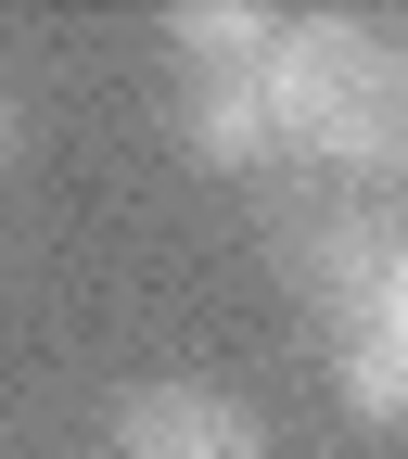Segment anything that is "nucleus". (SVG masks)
Here are the masks:
<instances>
[{
    "label": "nucleus",
    "instance_id": "obj_2",
    "mask_svg": "<svg viewBox=\"0 0 408 459\" xmlns=\"http://www.w3.org/2000/svg\"><path fill=\"white\" fill-rule=\"evenodd\" d=\"M268 243H281V281H294L307 307H332V319H370V307H383V281H395V217H370V204L281 217Z\"/></svg>",
    "mask_w": 408,
    "mask_h": 459
},
{
    "label": "nucleus",
    "instance_id": "obj_3",
    "mask_svg": "<svg viewBox=\"0 0 408 459\" xmlns=\"http://www.w3.org/2000/svg\"><path fill=\"white\" fill-rule=\"evenodd\" d=\"M115 459H268V421L217 383H141L115 409Z\"/></svg>",
    "mask_w": 408,
    "mask_h": 459
},
{
    "label": "nucleus",
    "instance_id": "obj_1",
    "mask_svg": "<svg viewBox=\"0 0 408 459\" xmlns=\"http://www.w3.org/2000/svg\"><path fill=\"white\" fill-rule=\"evenodd\" d=\"M268 128L281 153H319L344 179H408V51L358 13H281L268 39Z\"/></svg>",
    "mask_w": 408,
    "mask_h": 459
},
{
    "label": "nucleus",
    "instance_id": "obj_8",
    "mask_svg": "<svg viewBox=\"0 0 408 459\" xmlns=\"http://www.w3.org/2000/svg\"><path fill=\"white\" fill-rule=\"evenodd\" d=\"M383 294H408V217H395V281H383Z\"/></svg>",
    "mask_w": 408,
    "mask_h": 459
},
{
    "label": "nucleus",
    "instance_id": "obj_4",
    "mask_svg": "<svg viewBox=\"0 0 408 459\" xmlns=\"http://www.w3.org/2000/svg\"><path fill=\"white\" fill-rule=\"evenodd\" d=\"M179 141L204 166H268L281 128H268V90L256 77H179Z\"/></svg>",
    "mask_w": 408,
    "mask_h": 459
},
{
    "label": "nucleus",
    "instance_id": "obj_6",
    "mask_svg": "<svg viewBox=\"0 0 408 459\" xmlns=\"http://www.w3.org/2000/svg\"><path fill=\"white\" fill-rule=\"evenodd\" d=\"M166 39H179V77H256L268 39H281V13H256V0H179Z\"/></svg>",
    "mask_w": 408,
    "mask_h": 459
},
{
    "label": "nucleus",
    "instance_id": "obj_5",
    "mask_svg": "<svg viewBox=\"0 0 408 459\" xmlns=\"http://www.w3.org/2000/svg\"><path fill=\"white\" fill-rule=\"evenodd\" d=\"M332 383H344V409H358V421H408V294H383L370 319H344Z\"/></svg>",
    "mask_w": 408,
    "mask_h": 459
},
{
    "label": "nucleus",
    "instance_id": "obj_7",
    "mask_svg": "<svg viewBox=\"0 0 408 459\" xmlns=\"http://www.w3.org/2000/svg\"><path fill=\"white\" fill-rule=\"evenodd\" d=\"M13 141H26V115H13V90H0V166H13Z\"/></svg>",
    "mask_w": 408,
    "mask_h": 459
}]
</instances>
